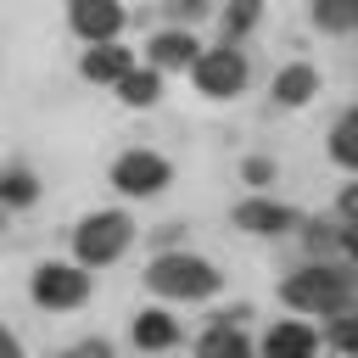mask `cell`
<instances>
[{
	"label": "cell",
	"instance_id": "12",
	"mask_svg": "<svg viewBox=\"0 0 358 358\" xmlns=\"http://www.w3.org/2000/svg\"><path fill=\"white\" fill-rule=\"evenodd\" d=\"M134 341L151 347V352H157V347H173V341H179V324H173L168 313H140V319H134Z\"/></svg>",
	"mask_w": 358,
	"mask_h": 358
},
{
	"label": "cell",
	"instance_id": "2",
	"mask_svg": "<svg viewBox=\"0 0 358 358\" xmlns=\"http://www.w3.org/2000/svg\"><path fill=\"white\" fill-rule=\"evenodd\" d=\"M347 291H352V280H347V268H336V263L296 268V274L280 285V296H285L291 308H302V313H341V308H347Z\"/></svg>",
	"mask_w": 358,
	"mask_h": 358
},
{
	"label": "cell",
	"instance_id": "19",
	"mask_svg": "<svg viewBox=\"0 0 358 358\" xmlns=\"http://www.w3.org/2000/svg\"><path fill=\"white\" fill-rule=\"evenodd\" d=\"M252 22H257V0H235V6H229V17H224V28H229V34H246Z\"/></svg>",
	"mask_w": 358,
	"mask_h": 358
},
{
	"label": "cell",
	"instance_id": "3",
	"mask_svg": "<svg viewBox=\"0 0 358 358\" xmlns=\"http://www.w3.org/2000/svg\"><path fill=\"white\" fill-rule=\"evenodd\" d=\"M129 235H134V224L123 218V213H90L78 229H73V252H78V263H112L123 246H129Z\"/></svg>",
	"mask_w": 358,
	"mask_h": 358
},
{
	"label": "cell",
	"instance_id": "13",
	"mask_svg": "<svg viewBox=\"0 0 358 358\" xmlns=\"http://www.w3.org/2000/svg\"><path fill=\"white\" fill-rule=\"evenodd\" d=\"M319 347V330L308 324H274L268 330V352H313Z\"/></svg>",
	"mask_w": 358,
	"mask_h": 358
},
{
	"label": "cell",
	"instance_id": "22",
	"mask_svg": "<svg viewBox=\"0 0 358 358\" xmlns=\"http://www.w3.org/2000/svg\"><path fill=\"white\" fill-rule=\"evenodd\" d=\"M173 11H179V17H201V11H207V0H173Z\"/></svg>",
	"mask_w": 358,
	"mask_h": 358
},
{
	"label": "cell",
	"instance_id": "16",
	"mask_svg": "<svg viewBox=\"0 0 358 358\" xmlns=\"http://www.w3.org/2000/svg\"><path fill=\"white\" fill-rule=\"evenodd\" d=\"M352 129H358V112H341V117H336V129H330V157H336L341 168H352V162H358V151H352Z\"/></svg>",
	"mask_w": 358,
	"mask_h": 358
},
{
	"label": "cell",
	"instance_id": "23",
	"mask_svg": "<svg viewBox=\"0 0 358 358\" xmlns=\"http://www.w3.org/2000/svg\"><path fill=\"white\" fill-rule=\"evenodd\" d=\"M0 352H17V336L11 330H0Z\"/></svg>",
	"mask_w": 358,
	"mask_h": 358
},
{
	"label": "cell",
	"instance_id": "6",
	"mask_svg": "<svg viewBox=\"0 0 358 358\" xmlns=\"http://www.w3.org/2000/svg\"><path fill=\"white\" fill-rule=\"evenodd\" d=\"M34 302H45V308H78L84 296H90V274L84 268H73V263H45V268H34Z\"/></svg>",
	"mask_w": 358,
	"mask_h": 358
},
{
	"label": "cell",
	"instance_id": "11",
	"mask_svg": "<svg viewBox=\"0 0 358 358\" xmlns=\"http://www.w3.org/2000/svg\"><path fill=\"white\" fill-rule=\"evenodd\" d=\"M129 67H134V56H129L123 45H95V50L84 56V78H101V84H117Z\"/></svg>",
	"mask_w": 358,
	"mask_h": 358
},
{
	"label": "cell",
	"instance_id": "20",
	"mask_svg": "<svg viewBox=\"0 0 358 358\" xmlns=\"http://www.w3.org/2000/svg\"><path fill=\"white\" fill-rule=\"evenodd\" d=\"M241 173H246V185H268V179H274V162H263V157H246V168H241Z\"/></svg>",
	"mask_w": 358,
	"mask_h": 358
},
{
	"label": "cell",
	"instance_id": "21",
	"mask_svg": "<svg viewBox=\"0 0 358 358\" xmlns=\"http://www.w3.org/2000/svg\"><path fill=\"white\" fill-rule=\"evenodd\" d=\"M330 341H336V347H352V319H347V313L330 324Z\"/></svg>",
	"mask_w": 358,
	"mask_h": 358
},
{
	"label": "cell",
	"instance_id": "14",
	"mask_svg": "<svg viewBox=\"0 0 358 358\" xmlns=\"http://www.w3.org/2000/svg\"><path fill=\"white\" fill-rule=\"evenodd\" d=\"M313 22L330 34H347L358 22V0H313Z\"/></svg>",
	"mask_w": 358,
	"mask_h": 358
},
{
	"label": "cell",
	"instance_id": "8",
	"mask_svg": "<svg viewBox=\"0 0 358 358\" xmlns=\"http://www.w3.org/2000/svg\"><path fill=\"white\" fill-rule=\"evenodd\" d=\"M235 224L252 229V235H280V229L296 224V213L280 207V201H241V207H235Z\"/></svg>",
	"mask_w": 358,
	"mask_h": 358
},
{
	"label": "cell",
	"instance_id": "7",
	"mask_svg": "<svg viewBox=\"0 0 358 358\" xmlns=\"http://www.w3.org/2000/svg\"><path fill=\"white\" fill-rule=\"evenodd\" d=\"M67 22H73L84 39L101 45V39H112V34L123 28V6H117V0H73V6H67Z\"/></svg>",
	"mask_w": 358,
	"mask_h": 358
},
{
	"label": "cell",
	"instance_id": "15",
	"mask_svg": "<svg viewBox=\"0 0 358 358\" xmlns=\"http://www.w3.org/2000/svg\"><path fill=\"white\" fill-rule=\"evenodd\" d=\"M117 95H123L129 106H151V101H157V73H134V67H129V73L117 78Z\"/></svg>",
	"mask_w": 358,
	"mask_h": 358
},
{
	"label": "cell",
	"instance_id": "9",
	"mask_svg": "<svg viewBox=\"0 0 358 358\" xmlns=\"http://www.w3.org/2000/svg\"><path fill=\"white\" fill-rule=\"evenodd\" d=\"M313 90H319V73L308 62H291V67L274 73V101L280 106H302V101H313Z\"/></svg>",
	"mask_w": 358,
	"mask_h": 358
},
{
	"label": "cell",
	"instance_id": "4",
	"mask_svg": "<svg viewBox=\"0 0 358 358\" xmlns=\"http://www.w3.org/2000/svg\"><path fill=\"white\" fill-rule=\"evenodd\" d=\"M196 90L201 95H235L246 84V56L235 45H218V50H196Z\"/></svg>",
	"mask_w": 358,
	"mask_h": 358
},
{
	"label": "cell",
	"instance_id": "1",
	"mask_svg": "<svg viewBox=\"0 0 358 358\" xmlns=\"http://www.w3.org/2000/svg\"><path fill=\"white\" fill-rule=\"evenodd\" d=\"M145 285H151L157 296L190 302V296H213V291H218V268H213L207 257H190V252H162V257L145 268Z\"/></svg>",
	"mask_w": 358,
	"mask_h": 358
},
{
	"label": "cell",
	"instance_id": "17",
	"mask_svg": "<svg viewBox=\"0 0 358 358\" xmlns=\"http://www.w3.org/2000/svg\"><path fill=\"white\" fill-rule=\"evenodd\" d=\"M196 347H201L207 358H213V352H246V336H241L235 324H213V330H207Z\"/></svg>",
	"mask_w": 358,
	"mask_h": 358
},
{
	"label": "cell",
	"instance_id": "10",
	"mask_svg": "<svg viewBox=\"0 0 358 358\" xmlns=\"http://www.w3.org/2000/svg\"><path fill=\"white\" fill-rule=\"evenodd\" d=\"M151 62H157V67H190V62H196V39H190L185 28H162V34L151 39Z\"/></svg>",
	"mask_w": 358,
	"mask_h": 358
},
{
	"label": "cell",
	"instance_id": "5",
	"mask_svg": "<svg viewBox=\"0 0 358 358\" xmlns=\"http://www.w3.org/2000/svg\"><path fill=\"white\" fill-rule=\"evenodd\" d=\"M168 179H173V168H168L157 151H123V157L112 162V185H117L123 196H157Z\"/></svg>",
	"mask_w": 358,
	"mask_h": 358
},
{
	"label": "cell",
	"instance_id": "18",
	"mask_svg": "<svg viewBox=\"0 0 358 358\" xmlns=\"http://www.w3.org/2000/svg\"><path fill=\"white\" fill-rule=\"evenodd\" d=\"M34 196H39V185H34L28 173H6V179H0V201H11V207H28Z\"/></svg>",
	"mask_w": 358,
	"mask_h": 358
}]
</instances>
